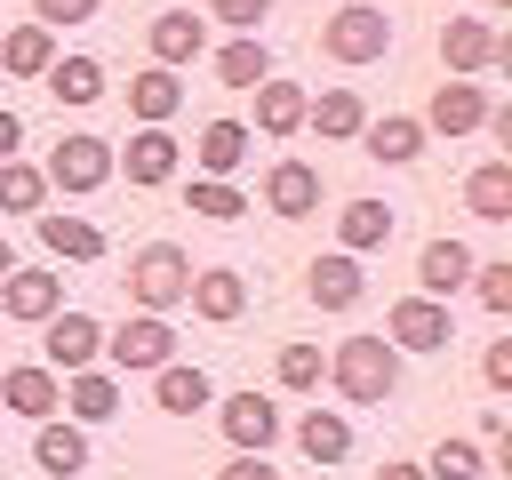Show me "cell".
Masks as SVG:
<instances>
[{"label": "cell", "mask_w": 512, "mask_h": 480, "mask_svg": "<svg viewBox=\"0 0 512 480\" xmlns=\"http://www.w3.org/2000/svg\"><path fill=\"white\" fill-rule=\"evenodd\" d=\"M96 8H104V0H32V24H40V32H56V24L72 32V24H88Z\"/></svg>", "instance_id": "40"}, {"label": "cell", "mask_w": 512, "mask_h": 480, "mask_svg": "<svg viewBox=\"0 0 512 480\" xmlns=\"http://www.w3.org/2000/svg\"><path fill=\"white\" fill-rule=\"evenodd\" d=\"M184 200H192V216H208V224H232V216H248V200H240L232 184H216V176H192V184H184Z\"/></svg>", "instance_id": "37"}, {"label": "cell", "mask_w": 512, "mask_h": 480, "mask_svg": "<svg viewBox=\"0 0 512 480\" xmlns=\"http://www.w3.org/2000/svg\"><path fill=\"white\" fill-rule=\"evenodd\" d=\"M40 200H48V176H40L32 160H0V208H8V216H32Z\"/></svg>", "instance_id": "35"}, {"label": "cell", "mask_w": 512, "mask_h": 480, "mask_svg": "<svg viewBox=\"0 0 512 480\" xmlns=\"http://www.w3.org/2000/svg\"><path fill=\"white\" fill-rule=\"evenodd\" d=\"M464 208H472L480 224H512V160H480V168L464 176Z\"/></svg>", "instance_id": "24"}, {"label": "cell", "mask_w": 512, "mask_h": 480, "mask_svg": "<svg viewBox=\"0 0 512 480\" xmlns=\"http://www.w3.org/2000/svg\"><path fill=\"white\" fill-rule=\"evenodd\" d=\"M488 104H496V96H488L480 80H440V96H432V112H424V136H448V144H456V136H480V128H488Z\"/></svg>", "instance_id": "9"}, {"label": "cell", "mask_w": 512, "mask_h": 480, "mask_svg": "<svg viewBox=\"0 0 512 480\" xmlns=\"http://www.w3.org/2000/svg\"><path fill=\"white\" fill-rule=\"evenodd\" d=\"M480 376H488L496 392H512V336H496V344L480 352Z\"/></svg>", "instance_id": "41"}, {"label": "cell", "mask_w": 512, "mask_h": 480, "mask_svg": "<svg viewBox=\"0 0 512 480\" xmlns=\"http://www.w3.org/2000/svg\"><path fill=\"white\" fill-rule=\"evenodd\" d=\"M416 280H424L432 296H448V288H464V280H472V248H464V240H432V248L416 256Z\"/></svg>", "instance_id": "30"}, {"label": "cell", "mask_w": 512, "mask_h": 480, "mask_svg": "<svg viewBox=\"0 0 512 480\" xmlns=\"http://www.w3.org/2000/svg\"><path fill=\"white\" fill-rule=\"evenodd\" d=\"M304 104H312V96H304L296 80H264V88H256V136H296V128H304Z\"/></svg>", "instance_id": "28"}, {"label": "cell", "mask_w": 512, "mask_h": 480, "mask_svg": "<svg viewBox=\"0 0 512 480\" xmlns=\"http://www.w3.org/2000/svg\"><path fill=\"white\" fill-rule=\"evenodd\" d=\"M40 80H48L56 104H96V96H104V64H96V56H56Z\"/></svg>", "instance_id": "29"}, {"label": "cell", "mask_w": 512, "mask_h": 480, "mask_svg": "<svg viewBox=\"0 0 512 480\" xmlns=\"http://www.w3.org/2000/svg\"><path fill=\"white\" fill-rule=\"evenodd\" d=\"M32 464H40L48 480H72V472H88V432H80V424H56V416H48V424L32 432Z\"/></svg>", "instance_id": "19"}, {"label": "cell", "mask_w": 512, "mask_h": 480, "mask_svg": "<svg viewBox=\"0 0 512 480\" xmlns=\"http://www.w3.org/2000/svg\"><path fill=\"white\" fill-rule=\"evenodd\" d=\"M392 208L384 200H344V216H336V240H344V256H368V248H384L392 240Z\"/></svg>", "instance_id": "27"}, {"label": "cell", "mask_w": 512, "mask_h": 480, "mask_svg": "<svg viewBox=\"0 0 512 480\" xmlns=\"http://www.w3.org/2000/svg\"><path fill=\"white\" fill-rule=\"evenodd\" d=\"M208 16H216L224 32H264V16H272V0H208Z\"/></svg>", "instance_id": "39"}, {"label": "cell", "mask_w": 512, "mask_h": 480, "mask_svg": "<svg viewBox=\"0 0 512 480\" xmlns=\"http://www.w3.org/2000/svg\"><path fill=\"white\" fill-rule=\"evenodd\" d=\"M320 48L336 56V64H384V48H392V16L384 8H336L328 24H320Z\"/></svg>", "instance_id": "4"}, {"label": "cell", "mask_w": 512, "mask_h": 480, "mask_svg": "<svg viewBox=\"0 0 512 480\" xmlns=\"http://www.w3.org/2000/svg\"><path fill=\"white\" fill-rule=\"evenodd\" d=\"M360 256H312V272H304V296L320 304V312H352L360 304Z\"/></svg>", "instance_id": "16"}, {"label": "cell", "mask_w": 512, "mask_h": 480, "mask_svg": "<svg viewBox=\"0 0 512 480\" xmlns=\"http://www.w3.org/2000/svg\"><path fill=\"white\" fill-rule=\"evenodd\" d=\"M176 160H184V152H176V136H168V128H136V136H128V184H144V192H152V184H168V176H176Z\"/></svg>", "instance_id": "26"}, {"label": "cell", "mask_w": 512, "mask_h": 480, "mask_svg": "<svg viewBox=\"0 0 512 480\" xmlns=\"http://www.w3.org/2000/svg\"><path fill=\"white\" fill-rule=\"evenodd\" d=\"M360 152H368V160H384V168H408V160H424V120L384 112V120H368V128H360Z\"/></svg>", "instance_id": "15"}, {"label": "cell", "mask_w": 512, "mask_h": 480, "mask_svg": "<svg viewBox=\"0 0 512 480\" xmlns=\"http://www.w3.org/2000/svg\"><path fill=\"white\" fill-rule=\"evenodd\" d=\"M16 144H24V120H16V112H0V160H16Z\"/></svg>", "instance_id": "43"}, {"label": "cell", "mask_w": 512, "mask_h": 480, "mask_svg": "<svg viewBox=\"0 0 512 480\" xmlns=\"http://www.w3.org/2000/svg\"><path fill=\"white\" fill-rule=\"evenodd\" d=\"M440 64H448V80H480V72L512 64V40L488 16H448L440 24Z\"/></svg>", "instance_id": "3"}, {"label": "cell", "mask_w": 512, "mask_h": 480, "mask_svg": "<svg viewBox=\"0 0 512 480\" xmlns=\"http://www.w3.org/2000/svg\"><path fill=\"white\" fill-rule=\"evenodd\" d=\"M64 408H72L80 424H104V416H120V384H112L104 368H80V376L64 384Z\"/></svg>", "instance_id": "31"}, {"label": "cell", "mask_w": 512, "mask_h": 480, "mask_svg": "<svg viewBox=\"0 0 512 480\" xmlns=\"http://www.w3.org/2000/svg\"><path fill=\"white\" fill-rule=\"evenodd\" d=\"M56 64V32H40V24H8L0 32V72L8 80H40Z\"/></svg>", "instance_id": "20"}, {"label": "cell", "mask_w": 512, "mask_h": 480, "mask_svg": "<svg viewBox=\"0 0 512 480\" xmlns=\"http://www.w3.org/2000/svg\"><path fill=\"white\" fill-rule=\"evenodd\" d=\"M464 288H472V296H480L496 320L512 312V264H472V280H464Z\"/></svg>", "instance_id": "38"}, {"label": "cell", "mask_w": 512, "mask_h": 480, "mask_svg": "<svg viewBox=\"0 0 512 480\" xmlns=\"http://www.w3.org/2000/svg\"><path fill=\"white\" fill-rule=\"evenodd\" d=\"M104 352H112L120 368H136V376H160V368L176 360V328L152 320V312H128L120 328H104Z\"/></svg>", "instance_id": "6"}, {"label": "cell", "mask_w": 512, "mask_h": 480, "mask_svg": "<svg viewBox=\"0 0 512 480\" xmlns=\"http://www.w3.org/2000/svg\"><path fill=\"white\" fill-rule=\"evenodd\" d=\"M216 80H224V88H264V80H272V48H264V32H232V40L216 48Z\"/></svg>", "instance_id": "21"}, {"label": "cell", "mask_w": 512, "mask_h": 480, "mask_svg": "<svg viewBox=\"0 0 512 480\" xmlns=\"http://www.w3.org/2000/svg\"><path fill=\"white\" fill-rule=\"evenodd\" d=\"M152 400H160V416H200V408L216 400V384H208L192 360H168V368L152 376Z\"/></svg>", "instance_id": "25"}, {"label": "cell", "mask_w": 512, "mask_h": 480, "mask_svg": "<svg viewBox=\"0 0 512 480\" xmlns=\"http://www.w3.org/2000/svg\"><path fill=\"white\" fill-rule=\"evenodd\" d=\"M0 312L40 328V320H56V312H64V280H56L48 264H24V272H8V288H0Z\"/></svg>", "instance_id": "13"}, {"label": "cell", "mask_w": 512, "mask_h": 480, "mask_svg": "<svg viewBox=\"0 0 512 480\" xmlns=\"http://www.w3.org/2000/svg\"><path fill=\"white\" fill-rule=\"evenodd\" d=\"M200 320H240L248 312V280L232 272V264H208V272H192V296H184Z\"/></svg>", "instance_id": "18"}, {"label": "cell", "mask_w": 512, "mask_h": 480, "mask_svg": "<svg viewBox=\"0 0 512 480\" xmlns=\"http://www.w3.org/2000/svg\"><path fill=\"white\" fill-rule=\"evenodd\" d=\"M144 48H152L160 72H176V64H192V56L208 48V24H200L192 8H160V16L144 24Z\"/></svg>", "instance_id": "12"}, {"label": "cell", "mask_w": 512, "mask_h": 480, "mask_svg": "<svg viewBox=\"0 0 512 480\" xmlns=\"http://www.w3.org/2000/svg\"><path fill=\"white\" fill-rule=\"evenodd\" d=\"M0 408L8 416H64V384H56V368H40V360H24V368H0Z\"/></svg>", "instance_id": "11"}, {"label": "cell", "mask_w": 512, "mask_h": 480, "mask_svg": "<svg viewBox=\"0 0 512 480\" xmlns=\"http://www.w3.org/2000/svg\"><path fill=\"white\" fill-rule=\"evenodd\" d=\"M448 336H456V312L440 296H400L384 312V344L392 352H448Z\"/></svg>", "instance_id": "5"}, {"label": "cell", "mask_w": 512, "mask_h": 480, "mask_svg": "<svg viewBox=\"0 0 512 480\" xmlns=\"http://www.w3.org/2000/svg\"><path fill=\"white\" fill-rule=\"evenodd\" d=\"M216 424H224L232 456H264V448L280 440V408H272V392H224V400H216Z\"/></svg>", "instance_id": "8"}, {"label": "cell", "mask_w": 512, "mask_h": 480, "mask_svg": "<svg viewBox=\"0 0 512 480\" xmlns=\"http://www.w3.org/2000/svg\"><path fill=\"white\" fill-rule=\"evenodd\" d=\"M184 296H192V256H184L176 240H152V248L128 256V304H136V312L168 320Z\"/></svg>", "instance_id": "2"}, {"label": "cell", "mask_w": 512, "mask_h": 480, "mask_svg": "<svg viewBox=\"0 0 512 480\" xmlns=\"http://www.w3.org/2000/svg\"><path fill=\"white\" fill-rule=\"evenodd\" d=\"M40 368H56V376H80V368H96V352H104V320H88V312H56V320H40Z\"/></svg>", "instance_id": "7"}, {"label": "cell", "mask_w": 512, "mask_h": 480, "mask_svg": "<svg viewBox=\"0 0 512 480\" xmlns=\"http://www.w3.org/2000/svg\"><path fill=\"white\" fill-rule=\"evenodd\" d=\"M8 272H16V248H8V232H0V280H8Z\"/></svg>", "instance_id": "45"}, {"label": "cell", "mask_w": 512, "mask_h": 480, "mask_svg": "<svg viewBox=\"0 0 512 480\" xmlns=\"http://www.w3.org/2000/svg\"><path fill=\"white\" fill-rule=\"evenodd\" d=\"M40 240H48V256H64V264H96V256H104V232L80 224V216H48Z\"/></svg>", "instance_id": "33"}, {"label": "cell", "mask_w": 512, "mask_h": 480, "mask_svg": "<svg viewBox=\"0 0 512 480\" xmlns=\"http://www.w3.org/2000/svg\"><path fill=\"white\" fill-rule=\"evenodd\" d=\"M296 448H304L312 464H344V456H352V416H320V408H312V416L296 424Z\"/></svg>", "instance_id": "32"}, {"label": "cell", "mask_w": 512, "mask_h": 480, "mask_svg": "<svg viewBox=\"0 0 512 480\" xmlns=\"http://www.w3.org/2000/svg\"><path fill=\"white\" fill-rule=\"evenodd\" d=\"M480 472H488L480 440H440V448L424 456V480H480Z\"/></svg>", "instance_id": "36"}, {"label": "cell", "mask_w": 512, "mask_h": 480, "mask_svg": "<svg viewBox=\"0 0 512 480\" xmlns=\"http://www.w3.org/2000/svg\"><path fill=\"white\" fill-rule=\"evenodd\" d=\"M328 384H336L352 408H376V400L400 392V352H392L384 336H344V344L328 352Z\"/></svg>", "instance_id": "1"}, {"label": "cell", "mask_w": 512, "mask_h": 480, "mask_svg": "<svg viewBox=\"0 0 512 480\" xmlns=\"http://www.w3.org/2000/svg\"><path fill=\"white\" fill-rule=\"evenodd\" d=\"M0 32H8V24H0Z\"/></svg>", "instance_id": "47"}, {"label": "cell", "mask_w": 512, "mask_h": 480, "mask_svg": "<svg viewBox=\"0 0 512 480\" xmlns=\"http://www.w3.org/2000/svg\"><path fill=\"white\" fill-rule=\"evenodd\" d=\"M264 208L288 216V224L312 216V208H320V168H312V160H272V168H264Z\"/></svg>", "instance_id": "14"}, {"label": "cell", "mask_w": 512, "mask_h": 480, "mask_svg": "<svg viewBox=\"0 0 512 480\" xmlns=\"http://www.w3.org/2000/svg\"><path fill=\"white\" fill-rule=\"evenodd\" d=\"M176 104H184V80H176V72L144 64V72L128 80V112H136L144 128H168V120H176Z\"/></svg>", "instance_id": "22"}, {"label": "cell", "mask_w": 512, "mask_h": 480, "mask_svg": "<svg viewBox=\"0 0 512 480\" xmlns=\"http://www.w3.org/2000/svg\"><path fill=\"white\" fill-rule=\"evenodd\" d=\"M304 128H320V144H352V136L368 128V104H360L352 88H320V96L304 104Z\"/></svg>", "instance_id": "17"}, {"label": "cell", "mask_w": 512, "mask_h": 480, "mask_svg": "<svg viewBox=\"0 0 512 480\" xmlns=\"http://www.w3.org/2000/svg\"><path fill=\"white\" fill-rule=\"evenodd\" d=\"M376 480H424V464H408V456H392V464H376Z\"/></svg>", "instance_id": "44"}, {"label": "cell", "mask_w": 512, "mask_h": 480, "mask_svg": "<svg viewBox=\"0 0 512 480\" xmlns=\"http://www.w3.org/2000/svg\"><path fill=\"white\" fill-rule=\"evenodd\" d=\"M48 184H64V192H96V184H112V144L104 136H64L56 152H48V168H40Z\"/></svg>", "instance_id": "10"}, {"label": "cell", "mask_w": 512, "mask_h": 480, "mask_svg": "<svg viewBox=\"0 0 512 480\" xmlns=\"http://www.w3.org/2000/svg\"><path fill=\"white\" fill-rule=\"evenodd\" d=\"M216 480H280V472H272V464H264V456H232V464H224V472H216Z\"/></svg>", "instance_id": "42"}, {"label": "cell", "mask_w": 512, "mask_h": 480, "mask_svg": "<svg viewBox=\"0 0 512 480\" xmlns=\"http://www.w3.org/2000/svg\"><path fill=\"white\" fill-rule=\"evenodd\" d=\"M488 8H512V0H488Z\"/></svg>", "instance_id": "46"}, {"label": "cell", "mask_w": 512, "mask_h": 480, "mask_svg": "<svg viewBox=\"0 0 512 480\" xmlns=\"http://www.w3.org/2000/svg\"><path fill=\"white\" fill-rule=\"evenodd\" d=\"M272 376H280L288 392H320V376H328V352H320V344H280V352H272Z\"/></svg>", "instance_id": "34"}, {"label": "cell", "mask_w": 512, "mask_h": 480, "mask_svg": "<svg viewBox=\"0 0 512 480\" xmlns=\"http://www.w3.org/2000/svg\"><path fill=\"white\" fill-rule=\"evenodd\" d=\"M248 120H208L200 128V176H216V184H232V168H248Z\"/></svg>", "instance_id": "23"}]
</instances>
